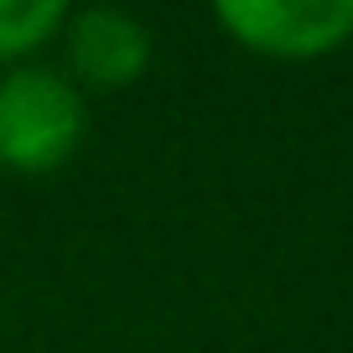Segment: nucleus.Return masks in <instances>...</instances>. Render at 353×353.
Masks as SVG:
<instances>
[{"label":"nucleus","instance_id":"2","mask_svg":"<svg viewBox=\"0 0 353 353\" xmlns=\"http://www.w3.org/2000/svg\"><path fill=\"white\" fill-rule=\"evenodd\" d=\"M213 16L270 57H317L353 37V0H219Z\"/></svg>","mask_w":353,"mask_h":353},{"label":"nucleus","instance_id":"3","mask_svg":"<svg viewBox=\"0 0 353 353\" xmlns=\"http://www.w3.org/2000/svg\"><path fill=\"white\" fill-rule=\"evenodd\" d=\"M68 63L94 88H125L151 63V32L130 11L94 6L68 21Z\"/></svg>","mask_w":353,"mask_h":353},{"label":"nucleus","instance_id":"4","mask_svg":"<svg viewBox=\"0 0 353 353\" xmlns=\"http://www.w3.org/2000/svg\"><path fill=\"white\" fill-rule=\"evenodd\" d=\"M63 21L68 11L57 0H0V63L42 47Z\"/></svg>","mask_w":353,"mask_h":353},{"label":"nucleus","instance_id":"1","mask_svg":"<svg viewBox=\"0 0 353 353\" xmlns=\"http://www.w3.org/2000/svg\"><path fill=\"white\" fill-rule=\"evenodd\" d=\"M83 94L52 68H11L0 78V161L11 172H57L83 145Z\"/></svg>","mask_w":353,"mask_h":353}]
</instances>
